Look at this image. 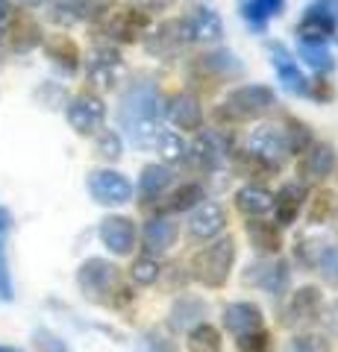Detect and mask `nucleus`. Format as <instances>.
Returning a JSON list of instances; mask_svg holds the SVG:
<instances>
[{
	"label": "nucleus",
	"mask_w": 338,
	"mask_h": 352,
	"mask_svg": "<svg viewBox=\"0 0 338 352\" xmlns=\"http://www.w3.org/2000/svg\"><path fill=\"white\" fill-rule=\"evenodd\" d=\"M118 118H121L136 147H156V138L165 132V126H162V94L150 82L133 85L121 97Z\"/></svg>",
	"instance_id": "f257e3e1"
},
{
	"label": "nucleus",
	"mask_w": 338,
	"mask_h": 352,
	"mask_svg": "<svg viewBox=\"0 0 338 352\" xmlns=\"http://www.w3.org/2000/svg\"><path fill=\"white\" fill-rule=\"evenodd\" d=\"M233 258H235V244L233 238H221L215 241L212 247L200 250L198 256H194V279H200L203 285H209V288H221L230 276V267H233Z\"/></svg>",
	"instance_id": "f03ea898"
},
{
	"label": "nucleus",
	"mask_w": 338,
	"mask_h": 352,
	"mask_svg": "<svg viewBox=\"0 0 338 352\" xmlns=\"http://www.w3.org/2000/svg\"><path fill=\"white\" fill-rule=\"evenodd\" d=\"M335 27H338V0H318L315 6L306 9V15H303L297 27V36L300 41L324 44L335 32Z\"/></svg>",
	"instance_id": "7ed1b4c3"
},
{
	"label": "nucleus",
	"mask_w": 338,
	"mask_h": 352,
	"mask_svg": "<svg viewBox=\"0 0 338 352\" xmlns=\"http://www.w3.org/2000/svg\"><path fill=\"white\" fill-rule=\"evenodd\" d=\"M226 112H233L238 118H259V115H265L268 109H274L277 106V94L271 91L268 85H242V88H235V91L226 94Z\"/></svg>",
	"instance_id": "20e7f679"
},
{
	"label": "nucleus",
	"mask_w": 338,
	"mask_h": 352,
	"mask_svg": "<svg viewBox=\"0 0 338 352\" xmlns=\"http://www.w3.org/2000/svg\"><path fill=\"white\" fill-rule=\"evenodd\" d=\"M247 153L253 159L268 162V164H279L291 153L286 129H279V126H259V129H253L250 132V138H247Z\"/></svg>",
	"instance_id": "39448f33"
},
{
	"label": "nucleus",
	"mask_w": 338,
	"mask_h": 352,
	"mask_svg": "<svg viewBox=\"0 0 338 352\" xmlns=\"http://www.w3.org/2000/svg\"><path fill=\"white\" fill-rule=\"evenodd\" d=\"M89 191L101 206H124L133 197V185L118 170H94L89 176Z\"/></svg>",
	"instance_id": "423d86ee"
},
{
	"label": "nucleus",
	"mask_w": 338,
	"mask_h": 352,
	"mask_svg": "<svg viewBox=\"0 0 338 352\" xmlns=\"http://www.w3.org/2000/svg\"><path fill=\"white\" fill-rule=\"evenodd\" d=\"M77 282H80L83 294H89L92 300H103V296L118 285V267L103 261V258H89V261H83Z\"/></svg>",
	"instance_id": "0eeeda50"
},
{
	"label": "nucleus",
	"mask_w": 338,
	"mask_h": 352,
	"mask_svg": "<svg viewBox=\"0 0 338 352\" xmlns=\"http://www.w3.org/2000/svg\"><path fill=\"white\" fill-rule=\"evenodd\" d=\"M106 106L97 94H77L68 106V124L80 132V135H94L103 126Z\"/></svg>",
	"instance_id": "6e6552de"
},
{
	"label": "nucleus",
	"mask_w": 338,
	"mask_h": 352,
	"mask_svg": "<svg viewBox=\"0 0 338 352\" xmlns=\"http://www.w3.org/2000/svg\"><path fill=\"white\" fill-rule=\"evenodd\" d=\"M288 264L286 261H274V258H259L256 264H250L244 273L247 285H256V288L268 291L271 296H279L288 288Z\"/></svg>",
	"instance_id": "1a4fd4ad"
},
{
	"label": "nucleus",
	"mask_w": 338,
	"mask_h": 352,
	"mask_svg": "<svg viewBox=\"0 0 338 352\" xmlns=\"http://www.w3.org/2000/svg\"><path fill=\"white\" fill-rule=\"evenodd\" d=\"M85 74L89 80L101 88H112L118 85V80L124 76V59L121 53L112 50V47H103V50H94L89 62H85Z\"/></svg>",
	"instance_id": "9d476101"
},
{
	"label": "nucleus",
	"mask_w": 338,
	"mask_h": 352,
	"mask_svg": "<svg viewBox=\"0 0 338 352\" xmlns=\"http://www.w3.org/2000/svg\"><path fill=\"white\" fill-rule=\"evenodd\" d=\"M271 62H274L277 76H279V82H282L286 91H291V94H309L306 74L297 68V62L291 59V53L282 47V44H274V47H271Z\"/></svg>",
	"instance_id": "9b49d317"
},
{
	"label": "nucleus",
	"mask_w": 338,
	"mask_h": 352,
	"mask_svg": "<svg viewBox=\"0 0 338 352\" xmlns=\"http://www.w3.org/2000/svg\"><path fill=\"white\" fill-rule=\"evenodd\" d=\"M224 226H226V214L218 203H200L189 220V232L198 241H209L215 235H221Z\"/></svg>",
	"instance_id": "f8f14e48"
},
{
	"label": "nucleus",
	"mask_w": 338,
	"mask_h": 352,
	"mask_svg": "<svg viewBox=\"0 0 338 352\" xmlns=\"http://www.w3.org/2000/svg\"><path fill=\"white\" fill-rule=\"evenodd\" d=\"M101 238L115 256H127L136 247V226L127 217H106L101 223Z\"/></svg>",
	"instance_id": "ddd939ff"
},
{
	"label": "nucleus",
	"mask_w": 338,
	"mask_h": 352,
	"mask_svg": "<svg viewBox=\"0 0 338 352\" xmlns=\"http://www.w3.org/2000/svg\"><path fill=\"white\" fill-rule=\"evenodd\" d=\"M147 27H150L147 12H141V9H124V12L112 15V21L106 24V32L118 41H136L145 36Z\"/></svg>",
	"instance_id": "4468645a"
},
{
	"label": "nucleus",
	"mask_w": 338,
	"mask_h": 352,
	"mask_svg": "<svg viewBox=\"0 0 338 352\" xmlns=\"http://www.w3.org/2000/svg\"><path fill=\"white\" fill-rule=\"evenodd\" d=\"M189 38L191 36H189L185 21H165V24L147 38V50L156 53V56H171V53H177Z\"/></svg>",
	"instance_id": "2eb2a0df"
},
{
	"label": "nucleus",
	"mask_w": 338,
	"mask_h": 352,
	"mask_svg": "<svg viewBox=\"0 0 338 352\" xmlns=\"http://www.w3.org/2000/svg\"><path fill=\"white\" fill-rule=\"evenodd\" d=\"M191 153H194V162L200 164L203 170H215L218 164L226 159V141L224 135H218L215 129H203L191 144Z\"/></svg>",
	"instance_id": "dca6fc26"
},
{
	"label": "nucleus",
	"mask_w": 338,
	"mask_h": 352,
	"mask_svg": "<svg viewBox=\"0 0 338 352\" xmlns=\"http://www.w3.org/2000/svg\"><path fill=\"white\" fill-rule=\"evenodd\" d=\"M224 326H226V332H233L235 338L247 335V332H256V329H262L259 305H253V302H230L224 308Z\"/></svg>",
	"instance_id": "f3484780"
},
{
	"label": "nucleus",
	"mask_w": 338,
	"mask_h": 352,
	"mask_svg": "<svg viewBox=\"0 0 338 352\" xmlns=\"http://www.w3.org/2000/svg\"><path fill=\"white\" fill-rule=\"evenodd\" d=\"M306 150L309 153L300 162L306 179H324V176H330L335 170V150L330 144H309Z\"/></svg>",
	"instance_id": "a211bd4d"
},
{
	"label": "nucleus",
	"mask_w": 338,
	"mask_h": 352,
	"mask_svg": "<svg viewBox=\"0 0 338 352\" xmlns=\"http://www.w3.org/2000/svg\"><path fill=\"white\" fill-rule=\"evenodd\" d=\"M185 27H189V36L198 38V41H218V38L224 36L221 18H218V12H212L209 6L194 9L191 18L185 21Z\"/></svg>",
	"instance_id": "6ab92c4d"
},
{
	"label": "nucleus",
	"mask_w": 338,
	"mask_h": 352,
	"mask_svg": "<svg viewBox=\"0 0 338 352\" xmlns=\"http://www.w3.org/2000/svg\"><path fill=\"white\" fill-rule=\"evenodd\" d=\"M168 118L177 124L180 129H198L203 120V109L200 100L194 94H177L168 106Z\"/></svg>",
	"instance_id": "aec40b11"
},
{
	"label": "nucleus",
	"mask_w": 338,
	"mask_h": 352,
	"mask_svg": "<svg viewBox=\"0 0 338 352\" xmlns=\"http://www.w3.org/2000/svg\"><path fill=\"white\" fill-rule=\"evenodd\" d=\"M321 311V294L318 288H300L297 294H294V300L288 305V323H306V320H315Z\"/></svg>",
	"instance_id": "412c9836"
},
{
	"label": "nucleus",
	"mask_w": 338,
	"mask_h": 352,
	"mask_svg": "<svg viewBox=\"0 0 338 352\" xmlns=\"http://www.w3.org/2000/svg\"><path fill=\"white\" fill-rule=\"evenodd\" d=\"M235 203L247 217H259L274 208V194L268 188H262V185H244V188L235 194Z\"/></svg>",
	"instance_id": "4be33fe9"
},
{
	"label": "nucleus",
	"mask_w": 338,
	"mask_h": 352,
	"mask_svg": "<svg viewBox=\"0 0 338 352\" xmlns=\"http://www.w3.org/2000/svg\"><path fill=\"white\" fill-rule=\"evenodd\" d=\"M173 238H177V223H171L165 217H154L145 226V250L147 252H165Z\"/></svg>",
	"instance_id": "5701e85b"
},
{
	"label": "nucleus",
	"mask_w": 338,
	"mask_h": 352,
	"mask_svg": "<svg viewBox=\"0 0 338 352\" xmlns=\"http://www.w3.org/2000/svg\"><path fill=\"white\" fill-rule=\"evenodd\" d=\"M303 203V188L300 185H286L279 194H274V217L279 226H288L294 223V217H297V208Z\"/></svg>",
	"instance_id": "b1692460"
},
{
	"label": "nucleus",
	"mask_w": 338,
	"mask_h": 352,
	"mask_svg": "<svg viewBox=\"0 0 338 352\" xmlns=\"http://www.w3.org/2000/svg\"><path fill=\"white\" fill-rule=\"evenodd\" d=\"M238 9H242V18L247 21L250 27L262 30L265 27V21L274 18L282 9V0H242V6Z\"/></svg>",
	"instance_id": "393cba45"
},
{
	"label": "nucleus",
	"mask_w": 338,
	"mask_h": 352,
	"mask_svg": "<svg viewBox=\"0 0 338 352\" xmlns=\"http://www.w3.org/2000/svg\"><path fill=\"white\" fill-rule=\"evenodd\" d=\"M156 153H159V159L165 162V164H177V162H182L185 156H189V144L182 141L180 132L165 129L156 138Z\"/></svg>",
	"instance_id": "a878e982"
},
{
	"label": "nucleus",
	"mask_w": 338,
	"mask_h": 352,
	"mask_svg": "<svg viewBox=\"0 0 338 352\" xmlns=\"http://www.w3.org/2000/svg\"><path fill=\"white\" fill-rule=\"evenodd\" d=\"M203 314H206V305L200 300L182 296V300L173 302V308H171V323H173V329H189L194 320H200Z\"/></svg>",
	"instance_id": "bb28decb"
},
{
	"label": "nucleus",
	"mask_w": 338,
	"mask_h": 352,
	"mask_svg": "<svg viewBox=\"0 0 338 352\" xmlns=\"http://www.w3.org/2000/svg\"><path fill=\"white\" fill-rule=\"evenodd\" d=\"M247 235H250V241H253V247L259 252H277L279 250V232L274 229V223L253 220V223H247Z\"/></svg>",
	"instance_id": "cd10ccee"
},
{
	"label": "nucleus",
	"mask_w": 338,
	"mask_h": 352,
	"mask_svg": "<svg viewBox=\"0 0 338 352\" xmlns=\"http://www.w3.org/2000/svg\"><path fill=\"white\" fill-rule=\"evenodd\" d=\"M297 53L303 59H306L309 68L315 71H321V74H330L335 68V59H332V53L324 47V44H309V41H300L297 44Z\"/></svg>",
	"instance_id": "c85d7f7f"
},
{
	"label": "nucleus",
	"mask_w": 338,
	"mask_h": 352,
	"mask_svg": "<svg viewBox=\"0 0 338 352\" xmlns=\"http://www.w3.org/2000/svg\"><path fill=\"white\" fill-rule=\"evenodd\" d=\"M9 41H12L15 50H30L41 41V32L30 18H15L12 30H9Z\"/></svg>",
	"instance_id": "c756f323"
},
{
	"label": "nucleus",
	"mask_w": 338,
	"mask_h": 352,
	"mask_svg": "<svg viewBox=\"0 0 338 352\" xmlns=\"http://www.w3.org/2000/svg\"><path fill=\"white\" fill-rule=\"evenodd\" d=\"M141 194L145 197H154L159 191H165L171 185V170L165 168V164H147L145 170H141Z\"/></svg>",
	"instance_id": "7c9ffc66"
},
{
	"label": "nucleus",
	"mask_w": 338,
	"mask_h": 352,
	"mask_svg": "<svg viewBox=\"0 0 338 352\" xmlns=\"http://www.w3.org/2000/svg\"><path fill=\"white\" fill-rule=\"evenodd\" d=\"M189 346H191V352H218L221 349V335H218L209 323H200L191 329Z\"/></svg>",
	"instance_id": "2f4dec72"
},
{
	"label": "nucleus",
	"mask_w": 338,
	"mask_h": 352,
	"mask_svg": "<svg viewBox=\"0 0 338 352\" xmlns=\"http://www.w3.org/2000/svg\"><path fill=\"white\" fill-rule=\"evenodd\" d=\"M47 53H50V59H56L59 65H65L68 71L77 68V59H80V53H77V44L68 41V38H53L47 41Z\"/></svg>",
	"instance_id": "473e14b6"
},
{
	"label": "nucleus",
	"mask_w": 338,
	"mask_h": 352,
	"mask_svg": "<svg viewBox=\"0 0 338 352\" xmlns=\"http://www.w3.org/2000/svg\"><path fill=\"white\" fill-rule=\"evenodd\" d=\"M203 68L212 71V74H218V76H235L238 71H242V65L235 62L233 53L218 50V53H209V56H203Z\"/></svg>",
	"instance_id": "72a5a7b5"
},
{
	"label": "nucleus",
	"mask_w": 338,
	"mask_h": 352,
	"mask_svg": "<svg viewBox=\"0 0 338 352\" xmlns=\"http://www.w3.org/2000/svg\"><path fill=\"white\" fill-rule=\"evenodd\" d=\"M159 273H162L159 261H156V258H150V256L136 258V261H133V267H129V276H133V282H136V285H145V288L159 279Z\"/></svg>",
	"instance_id": "f704fd0d"
},
{
	"label": "nucleus",
	"mask_w": 338,
	"mask_h": 352,
	"mask_svg": "<svg viewBox=\"0 0 338 352\" xmlns=\"http://www.w3.org/2000/svg\"><path fill=\"white\" fill-rule=\"evenodd\" d=\"M71 12H74V21L80 18H101L109 12V6H112V0H68Z\"/></svg>",
	"instance_id": "c9c22d12"
},
{
	"label": "nucleus",
	"mask_w": 338,
	"mask_h": 352,
	"mask_svg": "<svg viewBox=\"0 0 338 352\" xmlns=\"http://www.w3.org/2000/svg\"><path fill=\"white\" fill-rule=\"evenodd\" d=\"M315 264H318V273H321L326 282L338 285V247H326Z\"/></svg>",
	"instance_id": "e433bc0d"
},
{
	"label": "nucleus",
	"mask_w": 338,
	"mask_h": 352,
	"mask_svg": "<svg viewBox=\"0 0 338 352\" xmlns=\"http://www.w3.org/2000/svg\"><path fill=\"white\" fill-rule=\"evenodd\" d=\"M198 200H203V188L191 182V185H182V188L171 197V208L173 212H182V208H191Z\"/></svg>",
	"instance_id": "4c0bfd02"
},
{
	"label": "nucleus",
	"mask_w": 338,
	"mask_h": 352,
	"mask_svg": "<svg viewBox=\"0 0 338 352\" xmlns=\"http://www.w3.org/2000/svg\"><path fill=\"white\" fill-rule=\"evenodd\" d=\"M97 156L118 162L121 159V138H118L115 132H101V138H97Z\"/></svg>",
	"instance_id": "58836bf2"
},
{
	"label": "nucleus",
	"mask_w": 338,
	"mask_h": 352,
	"mask_svg": "<svg viewBox=\"0 0 338 352\" xmlns=\"http://www.w3.org/2000/svg\"><path fill=\"white\" fill-rule=\"evenodd\" d=\"M332 208H335V197H332L330 191H324V194L318 197V200H315V203H312V212H309V220H312V223H324V220H326V217H330V214H332Z\"/></svg>",
	"instance_id": "ea45409f"
},
{
	"label": "nucleus",
	"mask_w": 338,
	"mask_h": 352,
	"mask_svg": "<svg viewBox=\"0 0 338 352\" xmlns=\"http://www.w3.org/2000/svg\"><path fill=\"white\" fill-rule=\"evenodd\" d=\"M238 349L242 352H268V335L256 329V332L238 335Z\"/></svg>",
	"instance_id": "a19ab883"
},
{
	"label": "nucleus",
	"mask_w": 338,
	"mask_h": 352,
	"mask_svg": "<svg viewBox=\"0 0 338 352\" xmlns=\"http://www.w3.org/2000/svg\"><path fill=\"white\" fill-rule=\"evenodd\" d=\"M288 352H330V346H326L321 338H315V335H300V338L291 340Z\"/></svg>",
	"instance_id": "79ce46f5"
},
{
	"label": "nucleus",
	"mask_w": 338,
	"mask_h": 352,
	"mask_svg": "<svg viewBox=\"0 0 338 352\" xmlns=\"http://www.w3.org/2000/svg\"><path fill=\"white\" fill-rule=\"evenodd\" d=\"M286 135H288V150L291 153H303V150L312 144V135H309V129L303 126V124H294V129L286 132Z\"/></svg>",
	"instance_id": "37998d69"
},
{
	"label": "nucleus",
	"mask_w": 338,
	"mask_h": 352,
	"mask_svg": "<svg viewBox=\"0 0 338 352\" xmlns=\"http://www.w3.org/2000/svg\"><path fill=\"white\" fill-rule=\"evenodd\" d=\"M0 296H3V300H12V285H9V270H6L3 247H0Z\"/></svg>",
	"instance_id": "c03bdc74"
},
{
	"label": "nucleus",
	"mask_w": 338,
	"mask_h": 352,
	"mask_svg": "<svg viewBox=\"0 0 338 352\" xmlns=\"http://www.w3.org/2000/svg\"><path fill=\"white\" fill-rule=\"evenodd\" d=\"M36 344L45 349V352H68V349L62 346V340H56V338L47 335V332H39V335H36Z\"/></svg>",
	"instance_id": "a18cd8bd"
},
{
	"label": "nucleus",
	"mask_w": 338,
	"mask_h": 352,
	"mask_svg": "<svg viewBox=\"0 0 338 352\" xmlns=\"http://www.w3.org/2000/svg\"><path fill=\"white\" fill-rule=\"evenodd\" d=\"M133 3L141 9V12H156V9L168 6V0H133Z\"/></svg>",
	"instance_id": "49530a36"
},
{
	"label": "nucleus",
	"mask_w": 338,
	"mask_h": 352,
	"mask_svg": "<svg viewBox=\"0 0 338 352\" xmlns=\"http://www.w3.org/2000/svg\"><path fill=\"white\" fill-rule=\"evenodd\" d=\"M9 223H12V217H9V212H6V208H0V232H6V229H9Z\"/></svg>",
	"instance_id": "de8ad7c7"
},
{
	"label": "nucleus",
	"mask_w": 338,
	"mask_h": 352,
	"mask_svg": "<svg viewBox=\"0 0 338 352\" xmlns=\"http://www.w3.org/2000/svg\"><path fill=\"white\" fill-rule=\"evenodd\" d=\"M0 352H21V349H12V346H0Z\"/></svg>",
	"instance_id": "09e8293b"
},
{
	"label": "nucleus",
	"mask_w": 338,
	"mask_h": 352,
	"mask_svg": "<svg viewBox=\"0 0 338 352\" xmlns=\"http://www.w3.org/2000/svg\"><path fill=\"white\" fill-rule=\"evenodd\" d=\"M21 3H30L32 6V3H41V0H21Z\"/></svg>",
	"instance_id": "8fccbe9b"
}]
</instances>
